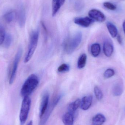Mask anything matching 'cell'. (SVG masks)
Segmentation results:
<instances>
[{"label": "cell", "instance_id": "cell-1", "mask_svg": "<svg viewBox=\"0 0 125 125\" xmlns=\"http://www.w3.org/2000/svg\"><path fill=\"white\" fill-rule=\"evenodd\" d=\"M39 83L37 76L35 74L30 75L25 81L22 86L21 94L23 97L29 96L37 88Z\"/></svg>", "mask_w": 125, "mask_h": 125}, {"label": "cell", "instance_id": "cell-2", "mask_svg": "<svg viewBox=\"0 0 125 125\" xmlns=\"http://www.w3.org/2000/svg\"><path fill=\"white\" fill-rule=\"evenodd\" d=\"M82 39V33L78 31L73 36L66 39L64 43V48L65 52L68 54L73 53L81 44Z\"/></svg>", "mask_w": 125, "mask_h": 125}, {"label": "cell", "instance_id": "cell-3", "mask_svg": "<svg viewBox=\"0 0 125 125\" xmlns=\"http://www.w3.org/2000/svg\"><path fill=\"white\" fill-rule=\"evenodd\" d=\"M39 38V31L38 30L34 31L31 33L28 53L24 59L25 63H27L31 59L37 47Z\"/></svg>", "mask_w": 125, "mask_h": 125}, {"label": "cell", "instance_id": "cell-4", "mask_svg": "<svg viewBox=\"0 0 125 125\" xmlns=\"http://www.w3.org/2000/svg\"><path fill=\"white\" fill-rule=\"evenodd\" d=\"M31 100L29 96L23 97L22 101L20 114L21 125H23L26 122L31 108Z\"/></svg>", "mask_w": 125, "mask_h": 125}, {"label": "cell", "instance_id": "cell-5", "mask_svg": "<svg viewBox=\"0 0 125 125\" xmlns=\"http://www.w3.org/2000/svg\"><path fill=\"white\" fill-rule=\"evenodd\" d=\"M62 95L60 94L58 95L55 98L54 100L53 101L49 106H48L47 111L45 112L43 116L41 118L40 122L39 123V125H45L47 121L48 120L49 117L50 116L52 112L53 111V109L57 105V104L59 103V101L61 100L62 98Z\"/></svg>", "mask_w": 125, "mask_h": 125}, {"label": "cell", "instance_id": "cell-6", "mask_svg": "<svg viewBox=\"0 0 125 125\" xmlns=\"http://www.w3.org/2000/svg\"><path fill=\"white\" fill-rule=\"evenodd\" d=\"M22 49L21 48H20L15 55L13 62V67H12V71L10 75V78L9 79V84H12L13 83L14 81L15 76L17 73V70L19 62L20 61L21 58L22 54Z\"/></svg>", "mask_w": 125, "mask_h": 125}, {"label": "cell", "instance_id": "cell-7", "mask_svg": "<svg viewBox=\"0 0 125 125\" xmlns=\"http://www.w3.org/2000/svg\"><path fill=\"white\" fill-rule=\"evenodd\" d=\"M88 15L93 20L99 22H103L106 20V17L104 14L101 11L96 9H93L90 10L88 12Z\"/></svg>", "mask_w": 125, "mask_h": 125}, {"label": "cell", "instance_id": "cell-8", "mask_svg": "<svg viewBox=\"0 0 125 125\" xmlns=\"http://www.w3.org/2000/svg\"><path fill=\"white\" fill-rule=\"evenodd\" d=\"M50 95L47 93H45L42 95L39 109V117H42L48 107Z\"/></svg>", "mask_w": 125, "mask_h": 125}, {"label": "cell", "instance_id": "cell-9", "mask_svg": "<svg viewBox=\"0 0 125 125\" xmlns=\"http://www.w3.org/2000/svg\"><path fill=\"white\" fill-rule=\"evenodd\" d=\"M18 22L20 27L22 28L25 26L26 21L25 10L23 5H20L18 8L17 14Z\"/></svg>", "mask_w": 125, "mask_h": 125}, {"label": "cell", "instance_id": "cell-10", "mask_svg": "<svg viewBox=\"0 0 125 125\" xmlns=\"http://www.w3.org/2000/svg\"><path fill=\"white\" fill-rule=\"evenodd\" d=\"M94 21L89 17L76 18L74 20V22L76 24L84 28L89 27Z\"/></svg>", "mask_w": 125, "mask_h": 125}, {"label": "cell", "instance_id": "cell-11", "mask_svg": "<svg viewBox=\"0 0 125 125\" xmlns=\"http://www.w3.org/2000/svg\"><path fill=\"white\" fill-rule=\"evenodd\" d=\"M92 102L93 96L92 95L84 96L81 100L80 108L84 111H86L91 107Z\"/></svg>", "mask_w": 125, "mask_h": 125}, {"label": "cell", "instance_id": "cell-12", "mask_svg": "<svg viewBox=\"0 0 125 125\" xmlns=\"http://www.w3.org/2000/svg\"><path fill=\"white\" fill-rule=\"evenodd\" d=\"M103 50L106 56L108 57L111 56L114 52V47L110 41L106 40L104 42Z\"/></svg>", "mask_w": 125, "mask_h": 125}, {"label": "cell", "instance_id": "cell-13", "mask_svg": "<svg viewBox=\"0 0 125 125\" xmlns=\"http://www.w3.org/2000/svg\"><path fill=\"white\" fill-rule=\"evenodd\" d=\"M123 84L122 82L119 81L115 83L113 86L112 93L115 96H119L123 92Z\"/></svg>", "mask_w": 125, "mask_h": 125}, {"label": "cell", "instance_id": "cell-14", "mask_svg": "<svg viewBox=\"0 0 125 125\" xmlns=\"http://www.w3.org/2000/svg\"><path fill=\"white\" fill-rule=\"evenodd\" d=\"M65 0H52V15L54 17L64 3Z\"/></svg>", "mask_w": 125, "mask_h": 125}, {"label": "cell", "instance_id": "cell-15", "mask_svg": "<svg viewBox=\"0 0 125 125\" xmlns=\"http://www.w3.org/2000/svg\"><path fill=\"white\" fill-rule=\"evenodd\" d=\"M75 115L70 112H67L63 115L62 121L64 125H73Z\"/></svg>", "mask_w": 125, "mask_h": 125}, {"label": "cell", "instance_id": "cell-16", "mask_svg": "<svg viewBox=\"0 0 125 125\" xmlns=\"http://www.w3.org/2000/svg\"><path fill=\"white\" fill-rule=\"evenodd\" d=\"M106 119L105 116L101 114L95 115L92 120V125H103Z\"/></svg>", "mask_w": 125, "mask_h": 125}, {"label": "cell", "instance_id": "cell-17", "mask_svg": "<svg viewBox=\"0 0 125 125\" xmlns=\"http://www.w3.org/2000/svg\"><path fill=\"white\" fill-rule=\"evenodd\" d=\"M81 100L79 99H77L75 101L70 104L68 107V112H70L75 115L77 109L80 107Z\"/></svg>", "mask_w": 125, "mask_h": 125}, {"label": "cell", "instance_id": "cell-18", "mask_svg": "<svg viewBox=\"0 0 125 125\" xmlns=\"http://www.w3.org/2000/svg\"><path fill=\"white\" fill-rule=\"evenodd\" d=\"M106 27L112 37L115 38L118 34V30L116 26L111 22L106 23Z\"/></svg>", "mask_w": 125, "mask_h": 125}, {"label": "cell", "instance_id": "cell-19", "mask_svg": "<svg viewBox=\"0 0 125 125\" xmlns=\"http://www.w3.org/2000/svg\"><path fill=\"white\" fill-rule=\"evenodd\" d=\"M91 54L94 57H97L100 55L101 51V47L98 43L93 44L91 47Z\"/></svg>", "mask_w": 125, "mask_h": 125}, {"label": "cell", "instance_id": "cell-20", "mask_svg": "<svg viewBox=\"0 0 125 125\" xmlns=\"http://www.w3.org/2000/svg\"><path fill=\"white\" fill-rule=\"evenodd\" d=\"M87 56L85 53L82 54L79 58L77 62V67L79 69H82L84 68L86 63Z\"/></svg>", "mask_w": 125, "mask_h": 125}, {"label": "cell", "instance_id": "cell-21", "mask_svg": "<svg viewBox=\"0 0 125 125\" xmlns=\"http://www.w3.org/2000/svg\"><path fill=\"white\" fill-rule=\"evenodd\" d=\"M16 15L15 12L14 11H10L4 14L3 18L6 22L10 23L13 21Z\"/></svg>", "mask_w": 125, "mask_h": 125}, {"label": "cell", "instance_id": "cell-22", "mask_svg": "<svg viewBox=\"0 0 125 125\" xmlns=\"http://www.w3.org/2000/svg\"><path fill=\"white\" fill-rule=\"evenodd\" d=\"M94 93L97 99L101 101L103 97V94L101 89L97 86H95L94 89Z\"/></svg>", "mask_w": 125, "mask_h": 125}, {"label": "cell", "instance_id": "cell-23", "mask_svg": "<svg viewBox=\"0 0 125 125\" xmlns=\"http://www.w3.org/2000/svg\"><path fill=\"white\" fill-rule=\"evenodd\" d=\"M12 41L11 36L9 34H6L4 40V45L5 47L8 48L11 45Z\"/></svg>", "mask_w": 125, "mask_h": 125}, {"label": "cell", "instance_id": "cell-24", "mask_svg": "<svg viewBox=\"0 0 125 125\" xmlns=\"http://www.w3.org/2000/svg\"><path fill=\"white\" fill-rule=\"evenodd\" d=\"M84 3L81 0H77L75 2L74 8L75 10L78 11H81L83 8Z\"/></svg>", "mask_w": 125, "mask_h": 125}, {"label": "cell", "instance_id": "cell-25", "mask_svg": "<svg viewBox=\"0 0 125 125\" xmlns=\"http://www.w3.org/2000/svg\"><path fill=\"white\" fill-rule=\"evenodd\" d=\"M115 74V72L113 69L109 68L107 69L104 73V76L106 79H108L113 76Z\"/></svg>", "mask_w": 125, "mask_h": 125}, {"label": "cell", "instance_id": "cell-26", "mask_svg": "<svg viewBox=\"0 0 125 125\" xmlns=\"http://www.w3.org/2000/svg\"><path fill=\"white\" fill-rule=\"evenodd\" d=\"M70 66L67 64H62L58 68V71L60 73H64L70 70Z\"/></svg>", "mask_w": 125, "mask_h": 125}, {"label": "cell", "instance_id": "cell-27", "mask_svg": "<svg viewBox=\"0 0 125 125\" xmlns=\"http://www.w3.org/2000/svg\"><path fill=\"white\" fill-rule=\"evenodd\" d=\"M5 36L6 33L4 29L2 26L0 25V46L4 42Z\"/></svg>", "mask_w": 125, "mask_h": 125}, {"label": "cell", "instance_id": "cell-28", "mask_svg": "<svg viewBox=\"0 0 125 125\" xmlns=\"http://www.w3.org/2000/svg\"><path fill=\"white\" fill-rule=\"evenodd\" d=\"M103 5L104 7H105L106 9L112 11H114L117 9L116 5L111 2H108V1L104 2Z\"/></svg>", "mask_w": 125, "mask_h": 125}, {"label": "cell", "instance_id": "cell-29", "mask_svg": "<svg viewBox=\"0 0 125 125\" xmlns=\"http://www.w3.org/2000/svg\"><path fill=\"white\" fill-rule=\"evenodd\" d=\"M117 40L119 44H122L123 40L121 36H120V35H117Z\"/></svg>", "mask_w": 125, "mask_h": 125}, {"label": "cell", "instance_id": "cell-30", "mask_svg": "<svg viewBox=\"0 0 125 125\" xmlns=\"http://www.w3.org/2000/svg\"><path fill=\"white\" fill-rule=\"evenodd\" d=\"M123 31L125 34V20L123 22Z\"/></svg>", "mask_w": 125, "mask_h": 125}, {"label": "cell", "instance_id": "cell-31", "mask_svg": "<svg viewBox=\"0 0 125 125\" xmlns=\"http://www.w3.org/2000/svg\"><path fill=\"white\" fill-rule=\"evenodd\" d=\"M27 125H33V121L32 120H31L28 123Z\"/></svg>", "mask_w": 125, "mask_h": 125}, {"label": "cell", "instance_id": "cell-32", "mask_svg": "<svg viewBox=\"0 0 125 125\" xmlns=\"http://www.w3.org/2000/svg\"></svg>", "mask_w": 125, "mask_h": 125}]
</instances>
